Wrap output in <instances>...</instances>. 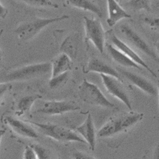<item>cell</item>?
<instances>
[{"label": "cell", "instance_id": "cell-1", "mask_svg": "<svg viewBox=\"0 0 159 159\" xmlns=\"http://www.w3.org/2000/svg\"><path fill=\"white\" fill-rule=\"evenodd\" d=\"M144 117L143 113L130 111L115 116L106 123L99 130V138H108L118 135L135 126Z\"/></svg>", "mask_w": 159, "mask_h": 159}, {"label": "cell", "instance_id": "cell-2", "mask_svg": "<svg viewBox=\"0 0 159 159\" xmlns=\"http://www.w3.org/2000/svg\"><path fill=\"white\" fill-rule=\"evenodd\" d=\"M68 18L69 16H68L49 19L32 17L21 23L15 30V33L18 35L20 39L28 41L35 37L46 26Z\"/></svg>", "mask_w": 159, "mask_h": 159}, {"label": "cell", "instance_id": "cell-3", "mask_svg": "<svg viewBox=\"0 0 159 159\" xmlns=\"http://www.w3.org/2000/svg\"><path fill=\"white\" fill-rule=\"evenodd\" d=\"M52 73V63L45 62L24 66L20 68L8 72L4 77L3 82L10 83L23 81L34 78L41 77Z\"/></svg>", "mask_w": 159, "mask_h": 159}, {"label": "cell", "instance_id": "cell-4", "mask_svg": "<svg viewBox=\"0 0 159 159\" xmlns=\"http://www.w3.org/2000/svg\"><path fill=\"white\" fill-rule=\"evenodd\" d=\"M31 124L39 130L45 136L58 141H75L87 144L86 141L80 137L76 132L66 127L52 124H42L31 122Z\"/></svg>", "mask_w": 159, "mask_h": 159}, {"label": "cell", "instance_id": "cell-5", "mask_svg": "<svg viewBox=\"0 0 159 159\" xmlns=\"http://www.w3.org/2000/svg\"><path fill=\"white\" fill-rule=\"evenodd\" d=\"M80 96L85 102L104 108H114L115 104L111 102L95 84L84 79L82 84L78 87Z\"/></svg>", "mask_w": 159, "mask_h": 159}, {"label": "cell", "instance_id": "cell-6", "mask_svg": "<svg viewBox=\"0 0 159 159\" xmlns=\"http://www.w3.org/2000/svg\"><path fill=\"white\" fill-rule=\"evenodd\" d=\"M120 32L132 46L147 55L159 66V57L158 55L145 39L134 30L127 24H122L120 27Z\"/></svg>", "mask_w": 159, "mask_h": 159}, {"label": "cell", "instance_id": "cell-7", "mask_svg": "<svg viewBox=\"0 0 159 159\" xmlns=\"http://www.w3.org/2000/svg\"><path fill=\"white\" fill-rule=\"evenodd\" d=\"M85 31V43L91 41L98 50L102 54L104 52L106 33L101 22L95 18L84 17Z\"/></svg>", "mask_w": 159, "mask_h": 159}, {"label": "cell", "instance_id": "cell-8", "mask_svg": "<svg viewBox=\"0 0 159 159\" xmlns=\"http://www.w3.org/2000/svg\"><path fill=\"white\" fill-rule=\"evenodd\" d=\"M107 37L108 38L110 42L111 43L110 44H111L116 49L120 51L124 55H125L132 61H133L137 64L140 66L141 67H143L147 70L155 78L157 77L155 71L150 68V67L147 64H146V62L141 58V57L133 49L131 48L129 45H127L124 41H122V39L118 38L115 35V34H114L112 30H110L107 33H106V38Z\"/></svg>", "mask_w": 159, "mask_h": 159}, {"label": "cell", "instance_id": "cell-9", "mask_svg": "<svg viewBox=\"0 0 159 159\" xmlns=\"http://www.w3.org/2000/svg\"><path fill=\"white\" fill-rule=\"evenodd\" d=\"M100 76L102 78V83L108 93L121 101L130 110H131L132 106L130 98L124 86V82L119 81L116 78L110 76L102 74H101Z\"/></svg>", "mask_w": 159, "mask_h": 159}, {"label": "cell", "instance_id": "cell-10", "mask_svg": "<svg viewBox=\"0 0 159 159\" xmlns=\"http://www.w3.org/2000/svg\"><path fill=\"white\" fill-rule=\"evenodd\" d=\"M117 71L121 77L122 76L127 81L139 88L147 94L155 96L158 94L157 88L155 87L152 82L146 78L134 72L122 68H118Z\"/></svg>", "mask_w": 159, "mask_h": 159}, {"label": "cell", "instance_id": "cell-11", "mask_svg": "<svg viewBox=\"0 0 159 159\" xmlns=\"http://www.w3.org/2000/svg\"><path fill=\"white\" fill-rule=\"evenodd\" d=\"M79 109L77 103L73 101H53L45 102L42 107L38 109V112L48 115H57Z\"/></svg>", "mask_w": 159, "mask_h": 159}, {"label": "cell", "instance_id": "cell-12", "mask_svg": "<svg viewBox=\"0 0 159 159\" xmlns=\"http://www.w3.org/2000/svg\"><path fill=\"white\" fill-rule=\"evenodd\" d=\"M83 72L85 74L90 72H94L99 73V75L102 74L110 76L116 78L119 81L124 82L122 78L118 73L117 70L99 58L93 57L90 59L87 64L84 66Z\"/></svg>", "mask_w": 159, "mask_h": 159}, {"label": "cell", "instance_id": "cell-13", "mask_svg": "<svg viewBox=\"0 0 159 159\" xmlns=\"http://www.w3.org/2000/svg\"><path fill=\"white\" fill-rule=\"evenodd\" d=\"M3 120L18 135L31 139L38 138L36 130L26 123L10 116H5Z\"/></svg>", "mask_w": 159, "mask_h": 159}, {"label": "cell", "instance_id": "cell-14", "mask_svg": "<svg viewBox=\"0 0 159 159\" xmlns=\"http://www.w3.org/2000/svg\"><path fill=\"white\" fill-rule=\"evenodd\" d=\"M76 131L84 138L90 149L94 151L96 144V134L93 119L90 114H89L86 120L81 125L76 128Z\"/></svg>", "mask_w": 159, "mask_h": 159}, {"label": "cell", "instance_id": "cell-15", "mask_svg": "<svg viewBox=\"0 0 159 159\" xmlns=\"http://www.w3.org/2000/svg\"><path fill=\"white\" fill-rule=\"evenodd\" d=\"M107 4L109 16L107 22L110 27H113L122 19L131 17L130 15H129L115 0H108Z\"/></svg>", "mask_w": 159, "mask_h": 159}, {"label": "cell", "instance_id": "cell-16", "mask_svg": "<svg viewBox=\"0 0 159 159\" xmlns=\"http://www.w3.org/2000/svg\"><path fill=\"white\" fill-rule=\"evenodd\" d=\"M107 49L111 59L118 64L125 68H133L141 70V67L133 61H132L123 53L119 51L110 43L107 44Z\"/></svg>", "mask_w": 159, "mask_h": 159}, {"label": "cell", "instance_id": "cell-17", "mask_svg": "<svg viewBox=\"0 0 159 159\" xmlns=\"http://www.w3.org/2000/svg\"><path fill=\"white\" fill-rule=\"evenodd\" d=\"M71 60L66 54H62L52 62V78L56 77L71 70Z\"/></svg>", "mask_w": 159, "mask_h": 159}, {"label": "cell", "instance_id": "cell-18", "mask_svg": "<svg viewBox=\"0 0 159 159\" xmlns=\"http://www.w3.org/2000/svg\"><path fill=\"white\" fill-rule=\"evenodd\" d=\"M40 98H42V96L39 94L30 95L22 98L17 102L15 110L16 111V114L19 116L28 114L35 101Z\"/></svg>", "mask_w": 159, "mask_h": 159}, {"label": "cell", "instance_id": "cell-19", "mask_svg": "<svg viewBox=\"0 0 159 159\" xmlns=\"http://www.w3.org/2000/svg\"><path fill=\"white\" fill-rule=\"evenodd\" d=\"M66 2L71 7L91 11L96 14L100 18L102 17V13L99 6L93 1H90V0H68V1H66Z\"/></svg>", "mask_w": 159, "mask_h": 159}, {"label": "cell", "instance_id": "cell-20", "mask_svg": "<svg viewBox=\"0 0 159 159\" xmlns=\"http://www.w3.org/2000/svg\"><path fill=\"white\" fill-rule=\"evenodd\" d=\"M31 147L35 152L38 159H59L58 154L54 150L45 146L33 144L31 145Z\"/></svg>", "mask_w": 159, "mask_h": 159}, {"label": "cell", "instance_id": "cell-21", "mask_svg": "<svg viewBox=\"0 0 159 159\" xmlns=\"http://www.w3.org/2000/svg\"><path fill=\"white\" fill-rule=\"evenodd\" d=\"M129 5L132 8L136 10H144L149 11L152 9L151 2L148 0H132L129 2Z\"/></svg>", "mask_w": 159, "mask_h": 159}, {"label": "cell", "instance_id": "cell-22", "mask_svg": "<svg viewBox=\"0 0 159 159\" xmlns=\"http://www.w3.org/2000/svg\"><path fill=\"white\" fill-rule=\"evenodd\" d=\"M68 72H66L56 77H52L49 81V87L52 89H55L64 84L68 80Z\"/></svg>", "mask_w": 159, "mask_h": 159}, {"label": "cell", "instance_id": "cell-23", "mask_svg": "<svg viewBox=\"0 0 159 159\" xmlns=\"http://www.w3.org/2000/svg\"><path fill=\"white\" fill-rule=\"evenodd\" d=\"M30 5L33 6H39V7H52L54 8H58V5L54 3L47 1V0H36V1H24Z\"/></svg>", "mask_w": 159, "mask_h": 159}, {"label": "cell", "instance_id": "cell-24", "mask_svg": "<svg viewBox=\"0 0 159 159\" xmlns=\"http://www.w3.org/2000/svg\"><path fill=\"white\" fill-rule=\"evenodd\" d=\"M143 20L146 24L148 25L152 29L159 31V17H144L143 19Z\"/></svg>", "mask_w": 159, "mask_h": 159}, {"label": "cell", "instance_id": "cell-25", "mask_svg": "<svg viewBox=\"0 0 159 159\" xmlns=\"http://www.w3.org/2000/svg\"><path fill=\"white\" fill-rule=\"evenodd\" d=\"M12 86L9 83H0V104H1L7 94L11 90Z\"/></svg>", "mask_w": 159, "mask_h": 159}, {"label": "cell", "instance_id": "cell-26", "mask_svg": "<svg viewBox=\"0 0 159 159\" xmlns=\"http://www.w3.org/2000/svg\"><path fill=\"white\" fill-rule=\"evenodd\" d=\"M23 159H38V157L31 146H27L25 148L23 155Z\"/></svg>", "mask_w": 159, "mask_h": 159}, {"label": "cell", "instance_id": "cell-27", "mask_svg": "<svg viewBox=\"0 0 159 159\" xmlns=\"http://www.w3.org/2000/svg\"><path fill=\"white\" fill-rule=\"evenodd\" d=\"M72 157L73 159H96L94 157L80 151H76L73 152Z\"/></svg>", "mask_w": 159, "mask_h": 159}, {"label": "cell", "instance_id": "cell-28", "mask_svg": "<svg viewBox=\"0 0 159 159\" xmlns=\"http://www.w3.org/2000/svg\"><path fill=\"white\" fill-rule=\"evenodd\" d=\"M147 159H159V139L156 147Z\"/></svg>", "mask_w": 159, "mask_h": 159}, {"label": "cell", "instance_id": "cell-29", "mask_svg": "<svg viewBox=\"0 0 159 159\" xmlns=\"http://www.w3.org/2000/svg\"><path fill=\"white\" fill-rule=\"evenodd\" d=\"M8 9L0 3V18L5 19L8 14Z\"/></svg>", "mask_w": 159, "mask_h": 159}, {"label": "cell", "instance_id": "cell-30", "mask_svg": "<svg viewBox=\"0 0 159 159\" xmlns=\"http://www.w3.org/2000/svg\"><path fill=\"white\" fill-rule=\"evenodd\" d=\"M3 32V30H0V38H1V37H2V36ZM2 57H3L2 50V49H1V48H0V64H1L2 61Z\"/></svg>", "mask_w": 159, "mask_h": 159}, {"label": "cell", "instance_id": "cell-31", "mask_svg": "<svg viewBox=\"0 0 159 159\" xmlns=\"http://www.w3.org/2000/svg\"><path fill=\"white\" fill-rule=\"evenodd\" d=\"M5 131L4 130H0V142H1V140H2V138L3 137V136L4 135Z\"/></svg>", "mask_w": 159, "mask_h": 159}, {"label": "cell", "instance_id": "cell-32", "mask_svg": "<svg viewBox=\"0 0 159 159\" xmlns=\"http://www.w3.org/2000/svg\"><path fill=\"white\" fill-rule=\"evenodd\" d=\"M156 50L157 51V53L159 54V41L156 43Z\"/></svg>", "mask_w": 159, "mask_h": 159}, {"label": "cell", "instance_id": "cell-33", "mask_svg": "<svg viewBox=\"0 0 159 159\" xmlns=\"http://www.w3.org/2000/svg\"><path fill=\"white\" fill-rule=\"evenodd\" d=\"M157 90H158V98H159V80L158 81V84H157Z\"/></svg>", "mask_w": 159, "mask_h": 159}]
</instances>
